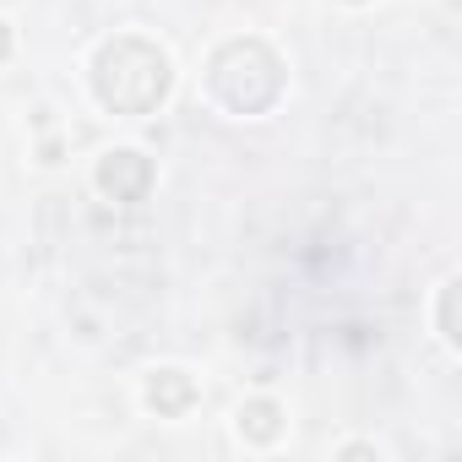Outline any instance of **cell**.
Returning a JSON list of instances; mask_svg holds the SVG:
<instances>
[{"label": "cell", "mask_w": 462, "mask_h": 462, "mask_svg": "<svg viewBox=\"0 0 462 462\" xmlns=\"http://www.w3.org/2000/svg\"><path fill=\"white\" fill-rule=\"evenodd\" d=\"M169 88H174L169 55L136 33H120L93 55V93L115 115H152L169 98Z\"/></svg>", "instance_id": "1"}, {"label": "cell", "mask_w": 462, "mask_h": 462, "mask_svg": "<svg viewBox=\"0 0 462 462\" xmlns=\"http://www.w3.org/2000/svg\"><path fill=\"white\" fill-rule=\"evenodd\" d=\"M207 88L228 115H267L283 98V60L262 39H228L207 66Z\"/></svg>", "instance_id": "2"}, {"label": "cell", "mask_w": 462, "mask_h": 462, "mask_svg": "<svg viewBox=\"0 0 462 462\" xmlns=\"http://www.w3.org/2000/svg\"><path fill=\"white\" fill-rule=\"evenodd\" d=\"M152 185V163L136 152V147H115L98 158V190L109 201H142Z\"/></svg>", "instance_id": "3"}, {"label": "cell", "mask_w": 462, "mask_h": 462, "mask_svg": "<svg viewBox=\"0 0 462 462\" xmlns=\"http://www.w3.org/2000/svg\"><path fill=\"white\" fill-rule=\"evenodd\" d=\"M190 402H196V381L185 370H152L147 375V408L158 419H180V413H190Z\"/></svg>", "instance_id": "4"}, {"label": "cell", "mask_w": 462, "mask_h": 462, "mask_svg": "<svg viewBox=\"0 0 462 462\" xmlns=\"http://www.w3.org/2000/svg\"><path fill=\"white\" fill-rule=\"evenodd\" d=\"M240 435L251 440V446H273L278 435H283V408L273 402V397H251V402H240Z\"/></svg>", "instance_id": "5"}, {"label": "cell", "mask_w": 462, "mask_h": 462, "mask_svg": "<svg viewBox=\"0 0 462 462\" xmlns=\"http://www.w3.org/2000/svg\"><path fill=\"white\" fill-rule=\"evenodd\" d=\"M440 337H446L451 348L462 343V332H457V278H451V283L440 289Z\"/></svg>", "instance_id": "6"}, {"label": "cell", "mask_w": 462, "mask_h": 462, "mask_svg": "<svg viewBox=\"0 0 462 462\" xmlns=\"http://www.w3.org/2000/svg\"><path fill=\"white\" fill-rule=\"evenodd\" d=\"M343 457H381L375 446H365V440H354V446H343Z\"/></svg>", "instance_id": "7"}, {"label": "cell", "mask_w": 462, "mask_h": 462, "mask_svg": "<svg viewBox=\"0 0 462 462\" xmlns=\"http://www.w3.org/2000/svg\"><path fill=\"white\" fill-rule=\"evenodd\" d=\"M6 55H12V28L0 23V60H6Z\"/></svg>", "instance_id": "8"}, {"label": "cell", "mask_w": 462, "mask_h": 462, "mask_svg": "<svg viewBox=\"0 0 462 462\" xmlns=\"http://www.w3.org/2000/svg\"><path fill=\"white\" fill-rule=\"evenodd\" d=\"M348 6H359V0H348Z\"/></svg>", "instance_id": "9"}]
</instances>
